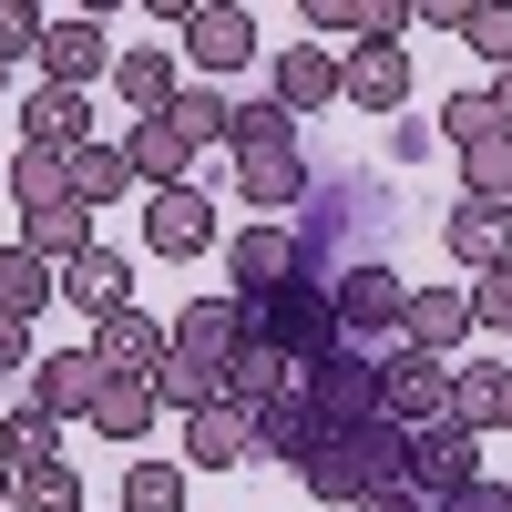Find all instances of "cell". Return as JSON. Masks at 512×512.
<instances>
[{
	"mask_svg": "<svg viewBox=\"0 0 512 512\" xmlns=\"http://www.w3.org/2000/svg\"><path fill=\"white\" fill-rule=\"evenodd\" d=\"M349 512H431V502H420V492L400 482V492H369V502H349Z\"/></svg>",
	"mask_w": 512,
	"mask_h": 512,
	"instance_id": "cell-45",
	"label": "cell"
},
{
	"mask_svg": "<svg viewBox=\"0 0 512 512\" xmlns=\"http://www.w3.org/2000/svg\"><path fill=\"white\" fill-rule=\"evenodd\" d=\"M328 441V420H318V400H308V379H297V390H277L267 410H256V451H267V461H287V472H297V461H308Z\"/></svg>",
	"mask_w": 512,
	"mask_h": 512,
	"instance_id": "cell-15",
	"label": "cell"
},
{
	"mask_svg": "<svg viewBox=\"0 0 512 512\" xmlns=\"http://www.w3.org/2000/svg\"><path fill=\"white\" fill-rule=\"evenodd\" d=\"M472 328H492V338H512V267H492V277H472Z\"/></svg>",
	"mask_w": 512,
	"mask_h": 512,
	"instance_id": "cell-41",
	"label": "cell"
},
{
	"mask_svg": "<svg viewBox=\"0 0 512 512\" xmlns=\"http://www.w3.org/2000/svg\"><path fill=\"white\" fill-rule=\"evenodd\" d=\"M11 492H21V472H11V461H0V512H11Z\"/></svg>",
	"mask_w": 512,
	"mask_h": 512,
	"instance_id": "cell-47",
	"label": "cell"
},
{
	"mask_svg": "<svg viewBox=\"0 0 512 512\" xmlns=\"http://www.w3.org/2000/svg\"><path fill=\"white\" fill-rule=\"evenodd\" d=\"M236 461H256V410H185V472H236Z\"/></svg>",
	"mask_w": 512,
	"mask_h": 512,
	"instance_id": "cell-13",
	"label": "cell"
},
{
	"mask_svg": "<svg viewBox=\"0 0 512 512\" xmlns=\"http://www.w3.org/2000/svg\"><path fill=\"white\" fill-rule=\"evenodd\" d=\"M226 277H236V297L287 287V277H297V236H287V226H246V236L226 246Z\"/></svg>",
	"mask_w": 512,
	"mask_h": 512,
	"instance_id": "cell-23",
	"label": "cell"
},
{
	"mask_svg": "<svg viewBox=\"0 0 512 512\" xmlns=\"http://www.w3.org/2000/svg\"><path fill=\"white\" fill-rule=\"evenodd\" d=\"M154 420H164V390H154V379H103V400H93V431H103L113 451H134V441L154 431Z\"/></svg>",
	"mask_w": 512,
	"mask_h": 512,
	"instance_id": "cell-26",
	"label": "cell"
},
{
	"mask_svg": "<svg viewBox=\"0 0 512 512\" xmlns=\"http://www.w3.org/2000/svg\"><path fill=\"white\" fill-rule=\"evenodd\" d=\"M21 246L41 256V267H82L103 236H93V205H41V216H21Z\"/></svg>",
	"mask_w": 512,
	"mask_h": 512,
	"instance_id": "cell-24",
	"label": "cell"
},
{
	"mask_svg": "<svg viewBox=\"0 0 512 512\" xmlns=\"http://www.w3.org/2000/svg\"><path fill=\"white\" fill-rule=\"evenodd\" d=\"M338 72H349V62H338L328 41H287V52L267 62V103L277 113H328L338 103Z\"/></svg>",
	"mask_w": 512,
	"mask_h": 512,
	"instance_id": "cell-9",
	"label": "cell"
},
{
	"mask_svg": "<svg viewBox=\"0 0 512 512\" xmlns=\"http://www.w3.org/2000/svg\"><path fill=\"white\" fill-rule=\"evenodd\" d=\"M11 205H21V216H41V205H72V154L21 144V154H11Z\"/></svg>",
	"mask_w": 512,
	"mask_h": 512,
	"instance_id": "cell-28",
	"label": "cell"
},
{
	"mask_svg": "<svg viewBox=\"0 0 512 512\" xmlns=\"http://www.w3.org/2000/svg\"><path fill=\"white\" fill-rule=\"evenodd\" d=\"M123 512H185V461H123Z\"/></svg>",
	"mask_w": 512,
	"mask_h": 512,
	"instance_id": "cell-34",
	"label": "cell"
},
{
	"mask_svg": "<svg viewBox=\"0 0 512 512\" xmlns=\"http://www.w3.org/2000/svg\"><path fill=\"white\" fill-rule=\"evenodd\" d=\"M502 390H512V359H461L451 420H461V431H502Z\"/></svg>",
	"mask_w": 512,
	"mask_h": 512,
	"instance_id": "cell-30",
	"label": "cell"
},
{
	"mask_svg": "<svg viewBox=\"0 0 512 512\" xmlns=\"http://www.w3.org/2000/svg\"><path fill=\"white\" fill-rule=\"evenodd\" d=\"M21 144H52V154H82V144H93V103H82V93H52V82H41V93L21 103Z\"/></svg>",
	"mask_w": 512,
	"mask_h": 512,
	"instance_id": "cell-25",
	"label": "cell"
},
{
	"mask_svg": "<svg viewBox=\"0 0 512 512\" xmlns=\"http://www.w3.org/2000/svg\"><path fill=\"white\" fill-rule=\"evenodd\" d=\"M431 134H441L451 154H472V144H492V134H502V113H492V82H482V93H451Z\"/></svg>",
	"mask_w": 512,
	"mask_h": 512,
	"instance_id": "cell-35",
	"label": "cell"
},
{
	"mask_svg": "<svg viewBox=\"0 0 512 512\" xmlns=\"http://www.w3.org/2000/svg\"><path fill=\"white\" fill-rule=\"evenodd\" d=\"M62 297H72V308L103 328V318H123V308H134V267H123L113 246H93L82 267H62Z\"/></svg>",
	"mask_w": 512,
	"mask_h": 512,
	"instance_id": "cell-21",
	"label": "cell"
},
{
	"mask_svg": "<svg viewBox=\"0 0 512 512\" xmlns=\"http://www.w3.org/2000/svg\"><path fill=\"white\" fill-rule=\"evenodd\" d=\"M41 349H31V318H0V379H11V369H31Z\"/></svg>",
	"mask_w": 512,
	"mask_h": 512,
	"instance_id": "cell-43",
	"label": "cell"
},
{
	"mask_svg": "<svg viewBox=\"0 0 512 512\" xmlns=\"http://www.w3.org/2000/svg\"><path fill=\"white\" fill-rule=\"evenodd\" d=\"M431 512H512V482H492V472H482L472 492H451V502H431Z\"/></svg>",
	"mask_w": 512,
	"mask_h": 512,
	"instance_id": "cell-42",
	"label": "cell"
},
{
	"mask_svg": "<svg viewBox=\"0 0 512 512\" xmlns=\"http://www.w3.org/2000/svg\"><path fill=\"white\" fill-rule=\"evenodd\" d=\"M236 308H246V338H267V349H287L297 369L338 359V297H328V287L287 277V287H256V297H236Z\"/></svg>",
	"mask_w": 512,
	"mask_h": 512,
	"instance_id": "cell-1",
	"label": "cell"
},
{
	"mask_svg": "<svg viewBox=\"0 0 512 512\" xmlns=\"http://www.w3.org/2000/svg\"><path fill=\"white\" fill-rule=\"evenodd\" d=\"M472 11H482V0H420V21H431V31H472Z\"/></svg>",
	"mask_w": 512,
	"mask_h": 512,
	"instance_id": "cell-44",
	"label": "cell"
},
{
	"mask_svg": "<svg viewBox=\"0 0 512 512\" xmlns=\"http://www.w3.org/2000/svg\"><path fill=\"white\" fill-rule=\"evenodd\" d=\"M123 195H134V164H123V144H82L72 154V205H123Z\"/></svg>",
	"mask_w": 512,
	"mask_h": 512,
	"instance_id": "cell-31",
	"label": "cell"
},
{
	"mask_svg": "<svg viewBox=\"0 0 512 512\" xmlns=\"http://www.w3.org/2000/svg\"><path fill=\"white\" fill-rule=\"evenodd\" d=\"M11 512H82V472H72V461H41V472H21Z\"/></svg>",
	"mask_w": 512,
	"mask_h": 512,
	"instance_id": "cell-37",
	"label": "cell"
},
{
	"mask_svg": "<svg viewBox=\"0 0 512 512\" xmlns=\"http://www.w3.org/2000/svg\"><path fill=\"white\" fill-rule=\"evenodd\" d=\"M31 62H41V82H52V93H93V82H103L123 52L103 41V21H93V11H62L52 31H41V52H31Z\"/></svg>",
	"mask_w": 512,
	"mask_h": 512,
	"instance_id": "cell-5",
	"label": "cell"
},
{
	"mask_svg": "<svg viewBox=\"0 0 512 512\" xmlns=\"http://www.w3.org/2000/svg\"><path fill=\"white\" fill-rule=\"evenodd\" d=\"M62 297V267H41L31 246H0V318H41Z\"/></svg>",
	"mask_w": 512,
	"mask_h": 512,
	"instance_id": "cell-29",
	"label": "cell"
},
{
	"mask_svg": "<svg viewBox=\"0 0 512 512\" xmlns=\"http://www.w3.org/2000/svg\"><path fill=\"white\" fill-rule=\"evenodd\" d=\"M226 113H236V103L216 93V82H185V93H175V123H185L195 144H226Z\"/></svg>",
	"mask_w": 512,
	"mask_h": 512,
	"instance_id": "cell-38",
	"label": "cell"
},
{
	"mask_svg": "<svg viewBox=\"0 0 512 512\" xmlns=\"http://www.w3.org/2000/svg\"><path fill=\"white\" fill-rule=\"evenodd\" d=\"M410 349H431V359H451L461 338H472V287H410Z\"/></svg>",
	"mask_w": 512,
	"mask_h": 512,
	"instance_id": "cell-20",
	"label": "cell"
},
{
	"mask_svg": "<svg viewBox=\"0 0 512 512\" xmlns=\"http://www.w3.org/2000/svg\"><path fill=\"white\" fill-rule=\"evenodd\" d=\"M502 431H512V390H502Z\"/></svg>",
	"mask_w": 512,
	"mask_h": 512,
	"instance_id": "cell-48",
	"label": "cell"
},
{
	"mask_svg": "<svg viewBox=\"0 0 512 512\" xmlns=\"http://www.w3.org/2000/svg\"><path fill=\"white\" fill-rule=\"evenodd\" d=\"M236 349H246V308H236V297H195V308L175 318V359H185V369H216V379H226Z\"/></svg>",
	"mask_w": 512,
	"mask_h": 512,
	"instance_id": "cell-12",
	"label": "cell"
},
{
	"mask_svg": "<svg viewBox=\"0 0 512 512\" xmlns=\"http://www.w3.org/2000/svg\"><path fill=\"white\" fill-rule=\"evenodd\" d=\"M93 400H103V359L93 349H41L31 359V410L41 420H93Z\"/></svg>",
	"mask_w": 512,
	"mask_h": 512,
	"instance_id": "cell-8",
	"label": "cell"
},
{
	"mask_svg": "<svg viewBox=\"0 0 512 512\" xmlns=\"http://www.w3.org/2000/svg\"><path fill=\"white\" fill-rule=\"evenodd\" d=\"M492 113H502V134H512V72H502V82H492Z\"/></svg>",
	"mask_w": 512,
	"mask_h": 512,
	"instance_id": "cell-46",
	"label": "cell"
},
{
	"mask_svg": "<svg viewBox=\"0 0 512 512\" xmlns=\"http://www.w3.org/2000/svg\"><path fill=\"white\" fill-rule=\"evenodd\" d=\"M441 246H451L472 277L512 267V205H451V216H441Z\"/></svg>",
	"mask_w": 512,
	"mask_h": 512,
	"instance_id": "cell-18",
	"label": "cell"
},
{
	"mask_svg": "<svg viewBox=\"0 0 512 512\" xmlns=\"http://www.w3.org/2000/svg\"><path fill=\"white\" fill-rule=\"evenodd\" d=\"M123 164H134L144 195H175V185H195V134H185L175 113H154V123H134V134H123Z\"/></svg>",
	"mask_w": 512,
	"mask_h": 512,
	"instance_id": "cell-10",
	"label": "cell"
},
{
	"mask_svg": "<svg viewBox=\"0 0 512 512\" xmlns=\"http://www.w3.org/2000/svg\"><path fill=\"white\" fill-rule=\"evenodd\" d=\"M256 52H267V31H256V11H236V0H205V11L185 21V62H195L205 82H226V72H246Z\"/></svg>",
	"mask_w": 512,
	"mask_h": 512,
	"instance_id": "cell-7",
	"label": "cell"
},
{
	"mask_svg": "<svg viewBox=\"0 0 512 512\" xmlns=\"http://www.w3.org/2000/svg\"><path fill=\"white\" fill-rule=\"evenodd\" d=\"M0 461H11V472H41V461H62V420H41L31 400H11V420H0Z\"/></svg>",
	"mask_w": 512,
	"mask_h": 512,
	"instance_id": "cell-32",
	"label": "cell"
},
{
	"mask_svg": "<svg viewBox=\"0 0 512 512\" xmlns=\"http://www.w3.org/2000/svg\"><path fill=\"white\" fill-rule=\"evenodd\" d=\"M297 379H308V369H297L287 349H267V338H246V349L226 359V400H236V410H267L277 390H297Z\"/></svg>",
	"mask_w": 512,
	"mask_h": 512,
	"instance_id": "cell-27",
	"label": "cell"
},
{
	"mask_svg": "<svg viewBox=\"0 0 512 512\" xmlns=\"http://www.w3.org/2000/svg\"><path fill=\"white\" fill-rule=\"evenodd\" d=\"M338 103H359V113H400V103H410V41H400V52H349V72H338Z\"/></svg>",
	"mask_w": 512,
	"mask_h": 512,
	"instance_id": "cell-22",
	"label": "cell"
},
{
	"mask_svg": "<svg viewBox=\"0 0 512 512\" xmlns=\"http://www.w3.org/2000/svg\"><path fill=\"white\" fill-rule=\"evenodd\" d=\"M482 482V431H461V420H441V431H410V492L420 502H451Z\"/></svg>",
	"mask_w": 512,
	"mask_h": 512,
	"instance_id": "cell-6",
	"label": "cell"
},
{
	"mask_svg": "<svg viewBox=\"0 0 512 512\" xmlns=\"http://www.w3.org/2000/svg\"><path fill=\"white\" fill-rule=\"evenodd\" d=\"M308 400L328 420V441L338 431H369V420H379V349H349V338H338V359L308 369Z\"/></svg>",
	"mask_w": 512,
	"mask_h": 512,
	"instance_id": "cell-4",
	"label": "cell"
},
{
	"mask_svg": "<svg viewBox=\"0 0 512 512\" xmlns=\"http://www.w3.org/2000/svg\"><path fill=\"white\" fill-rule=\"evenodd\" d=\"M41 31H52V11H41V0H0V62L41 52Z\"/></svg>",
	"mask_w": 512,
	"mask_h": 512,
	"instance_id": "cell-39",
	"label": "cell"
},
{
	"mask_svg": "<svg viewBox=\"0 0 512 512\" xmlns=\"http://www.w3.org/2000/svg\"><path fill=\"white\" fill-rule=\"evenodd\" d=\"M164 349H175V328L144 318V308H123V318H103V328H93L103 379H154V369H164Z\"/></svg>",
	"mask_w": 512,
	"mask_h": 512,
	"instance_id": "cell-14",
	"label": "cell"
},
{
	"mask_svg": "<svg viewBox=\"0 0 512 512\" xmlns=\"http://www.w3.org/2000/svg\"><path fill=\"white\" fill-rule=\"evenodd\" d=\"M113 93L134 103V123H154V113H175V93H185V62H175V52H154V41H134V52L113 62Z\"/></svg>",
	"mask_w": 512,
	"mask_h": 512,
	"instance_id": "cell-19",
	"label": "cell"
},
{
	"mask_svg": "<svg viewBox=\"0 0 512 512\" xmlns=\"http://www.w3.org/2000/svg\"><path fill=\"white\" fill-rule=\"evenodd\" d=\"M328 297H338V338H379V349H400V328H410V277L400 267H349Z\"/></svg>",
	"mask_w": 512,
	"mask_h": 512,
	"instance_id": "cell-3",
	"label": "cell"
},
{
	"mask_svg": "<svg viewBox=\"0 0 512 512\" xmlns=\"http://www.w3.org/2000/svg\"><path fill=\"white\" fill-rule=\"evenodd\" d=\"M451 390H461V359H431V349H379V420L400 431H441L451 420Z\"/></svg>",
	"mask_w": 512,
	"mask_h": 512,
	"instance_id": "cell-2",
	"label": "cell"
},
{
	"mask_svg": "<svg viewBox=\"0 0 512 512\" xmlns=\"http://www.w3.org/2000/svg\"><path fill=\"white\" fill-rule=\"evenodd\" d=\"M226 144H236V154H267V144H297V113H277L267 93H256V103H236V113H226Z\"/></svg>",
	"mask_w": 512,
	"mask_h": 512,
	"instance_id": "cell-36",
	"label": "cell"
},
{
	"mask_svg": "<svg viewBox=\"0 0 512 512\" xmlns=\"http://www.w3.org/2000/svg\"><path fill=\"white\" fill-rule=\"evenodd\" d=\"M0 93H11V62H0Z\"/></svg>",
	"mask_w": 512,
	"mask_h": 512,
	"instance_id": "cell-49",
	"label": "cell"
},
{
	"mask_svg": "<svg viewBox=\"0 0 512 512\" xmlns=\"http://www.w3.org/2000/svg\"><path fill=\"white\" fill-rule=\"evenodd\" d=\"M144 246H154V256H175V267H185V256H205V246H216V205H205L195 185L144 195Z\"/></svg>",
	"mask_w": 512,
	"mask_h": 512,
	"instance_id": "cell-11",
	"label": "cell"
},
{
	"mask_svg": "<svg viewBox=\"0 0 512 512\" xmlns=\"http://www.w3.org/2000/svg\"><path fill=\"white\" fill-rule=\"evenodd\" d=\"M297 492H308V502H328V512H349V502H369L379 482H369V461H359V441L338 431V441H318L308 461H297Z\"/></svg>",
	"mask_w": 512,
	"mask_h": 512,
	"instance_id": "cell-17",
	"label": "cell"
},
{
	"mask_svg": "<svg viewBox=\"0 0 512 512\" xmlns=\"http://www.w3.org/2000/svg\"><path fill=\"white\" fill-rule=\"evenodd\" d=\"M236 195L256 205V226H277V205H297V195H308V154H297V144L236 154Z\"/></svg>",
	"mask_w": 512,
	"mask_h": 512,
	"instance_id": "cell-16",
	"label": "cell"
},
{
	"mask_svg": "<svg viewBox=\"0 0 512 512\" xmlns=\"http://www.w3.org/2000/svg\"><path fill=\"white\" fill-rule=\"evenodd\" d=\"M461 41H472V52H482L492 72H512V11H502V0H482V11H472V31H461Z\"/></svg>",
	"mask_w": 512,
	"mask_h": 512,
	"instance_id": "cell-40",
	"label": "cell"
},
{
	"mask_svg": "<svg viewBox=\"0 0 512 512\" xmlns=\"http://www.w3.org/2000/svg\"><path fill=\"white\" fill-rule=\"evenodd\" d=\"M461 205H512V134L461 154Z\"/></svg>",
	"mask_w": 512,
	"mask_h": 512,
	"instance_id": "cell-33",
	"label": "cell"
}]
</instances>
